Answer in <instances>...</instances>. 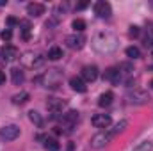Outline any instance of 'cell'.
<instances>
[{"label": "cell", "instance_id": "6da1fadb", "mask_svg": "<svg viewBox=\"0 0 153 151\" xmlns=\"http://www.w3.org/2000/svg\"><path fill=\"white\" fill-rule=\"evenodd\" d=\"M93 48L98 53H112L117 48V38L111 32H98L93 39Z\"/></svg>", "mask_w": 153, "mask_h": 151}, {"label": "cell", "instance_id": "7a4b0ae2", "mask_svg": "<svg viewBox=\"0 0 153 151\" xmlns=\"http://www.w3.org/2000/svg\"><path fill=\"white\" fill-rule=\"evenodd\" d=\"M36 82H38L41 87L55 89V87H59V85H61V82H62V71H61V70H57V68H52V70L45 71L43 75H39L38 78H36Z\"/></svg>", "mask_w": 153, "mask_h": 151}, {"label": "cell", "instance_id": "3957f363", "mask_svg": "<svg viewBox=\"0 0 153 151\" xmlns=\"http://www.w3.org/2000/svg\"><path fill=\"white\" fill-rule=\"evenodd\" d=\"M125 101L128 105H144V103L150 101V94H148V91L134 89V91H128L125 94Z\"/></svg>", "mask_w": 153, "mask_h": 151}, {"label": "cell", "instance_id": "277c9868", "mask_svg": "<svg viewBox=\"0 0 153 151\" xmlns=\"http://www.w3.org/2000/svg\"><path fill=\"white\" fill-rule=\"evenodd\" d=\"M116 137V133L112 130H102L100 133H96L93 139H91V146L94 150H100V148H105L112 139Z\"/></svg>", "mask_w": 153, "mask_h": 151}, {"label": "cell", "instance_id": "5b68a950", "mask_svg": "<svg viewBox=\"0 0 153 151\" xmlns=\"http://www.w3.org/2000/svg\"><path fill=\"white\" fill-rule=\"evenodd\" d=\"M18 137H20V128L16 124H7V126L0 128V139L4 142H11V141H14Z\"/></svg>", "mask_w": 153, "mask_h": 151}, {"label": "cell", "instance_id": "8992f818", "mask_svg": "<svg viewBox=\"0 0 153 151\" xmlns=\"http://www.w3.org/2000/svg\"><path fill=\"white\" fill-rule=\"evenodd\" d=\"M22 59V62H23V66L25 68H38L43 64V57L39 55V53H34V52H27V53H23V57H20Z\"/></svg>", "mask_w": 153, "mask_h": 151}, {"label": "cell", "instance_id": "52a82bcc", "mask_svg": "<svg viewBox=\"0 0 153 151\" xmlns=\"http://www.w3.org/2000/svg\"><path fill=\"white\" fill-rule=\"evenodd\" d=\"M66 46L68 48H71V50H80L84 44H85V36L84 34H70V36H66Z\"/></svg>", "mask_w": 153, "mask_h": 151}, {"label": "cell", "instance_id": "ba28073f", "mask_svg": "<svg viewBox=\"0 0 153 151\" xmlns=\"http://www.w3.org/2000/svg\"><path fill=\"white\" fill-rule=\"evenodd\" d=\"M66 107H68V103H66L64 100H61V98H48V101H46L48 112H52L53 115H55V114H61Z\"/></svg>", "mask_w": 153, "mask_h": 151}, {"label": "cell", "instance_id": "9c48e42d", "mask_svg": "<svg viewBox=\"0 0 153 151\" xmlns=\"http://www.w3.org/2000/svg\"><path fill=\"white\" fill-rule=\"evenodd\" d=\"M94 14H96L98 18H111V14H112V7H111V4L105 2V0L96 2V4H94Z\"/></svg>", "mask_w": 153, "mask_h": 151}, {"label": "cell", "instance_id": "30bf717a", "mask_svg": "<svg viewBox=\"0 0 153 151\" xmlns=\"http://www.w3.org/2000/svg\"><path fill=\"white\" fill-rule=\"evenodd\" d=\"M91 123H93V126L94 128H109L111 126V123H112V119H111V115L109 114H94L93 115V119H91Z\"/></svg>", "mask_w": 153, "mask_h": 151}, {"label": "cell", "instance_id": "8fae6325", "mask_svg": "<svg viewBox=\"0 0 153 151\" xmlns=\"http://www.w3.org/2000/svg\"><path fill=\"white\" fill-rule=\"evenodd\" d=\"M0 55H2V61H5V62H13V61H16V59H18L20 52H18V48H16V46H13V44H5V46L2 48Z\"/></svg>", "mask_w": 153, "mask_h": 151}, {"label": "cell", "instance_id": "7c38bea8", "mask_svg": "<svg viewBox=\"0 0 153 151\" xmlns=\"http://www.w3.org/2000/svg\"><path fill=\"white\" fill-rule=\"evenodd\" d=\"M78 117H80V115H78L76 110H68L66 114H62V119H61V121H62V126L70 132L76 123H78Z\"/></svg>", "mask_w": 153, "mask_h": 151}, {"label": "cell", "instance_id": "4fadbf2b", "mask_svg": "<svg viewBox=\"0 0 153 151\" xmlns=\"http://www.w3.org/2000/svg\"><path fill=\"white\" fill-rule=\"evenodd\" d=\"M98 78V68L94 64H87L82 68V80L84 82H94Z\"/></svg>", "mask_w": 153, "mask_h": 151}, {"label": "cell", "instance_id": "5bb4252c", "mask_svg": "<svg viewBox=\"0 0 153 151\" xmlns=\"http://www.w3.org/2000/svg\"><path fill=\"white\" fill-rule=\"evenodd\" d=\"M103 80H107V82H111V84H119V80H121V73H119V68H107L105 71H103Z\"/></svg>", "mask_w": 153, "mask_h": 151}, {"label": "cell", "instance_id": "9a60e30c", "mask_svg": "<svg viewBox=\"0 0 153 151\" xmlns=\"http://www.w3.org/2000/svg\"><path fill=\"white\" fill-rule=\"evenodd\" d=\"M27 14L32 16V18H38V16H41V14H45V5L39 4V2L29 4V5H27Z\"/></svg>", "mask_w": 153, "mask_h": 151}, {"label": "cell", "instance_id": "2e32d148", "mask_svg": "<svg viewBox=\"0 0 153 151\" xmlns=\"http://www.w3.org/2000/svg\"><path fill=\"white\" fill-rule=\"evenodd\" d=\"M70 85H71V89L76 91V93H85L87 91V85H85V82L80 76H71L70 78Z\"/></svg>", "mask_w": 153, "mask_h": 151}, {"label": "cell", "instance_id": "e0dca14e", "mask_svg": "<svg viewBox=\"0 0 153 151\" xmlns=\"http://www.w3.org/2000/svg\"><path fill=\"white\" fill-rule=\"evenodd\" d=\"M39 139L43 141V146H45L48 151H59V148H61L59 141L53 139V137H39Z\"/></svg>", "mask_w": 153, "mask_h": 151}, {"label": "cell", "instance_id": "ac0fdd59", "mask_svg": "<svg viewBox=\"0 0 153 151\" xmlns=\"http://www.w3.org/2000/svg\"><path fill=\"white\" fill-rule=\"evenodd\" d=\"M11 78H13V84H14V85H22L23 80H25V73H23L20 68H13V70H11Z\"/></svg>", "mask_w": 153, "mask_h": 151}, {"label": "cell", "instance_id": "d6986e66", "mask_svg": "<svg viewBox=\"0 0 153 151\" xmlns=\"http://www.w3.org/2000/svg\"><path fill=\"white\" fill-rule=\"evenodd\" d=\"M29 98H30V94L25 93V91H22V93H18V94L13 96V103H14V105H23V103L29 101Z\"/></svg>", "mask_w": 153, "mask_h": 151}, {"label": "cell", "instance_id": "ffe728a7", "mask_svg": "<svg viewBox=\"0 0 153 151\" xmlns=\"http://www.w3.org/2000/svg\"><path fill=\"white\" fill-rule=\"evenodd\" d=\"M112 100H114V94H112L111 91H107V93H103V94L100 96L98 105H100V107H109V105L112 103Z\"/></svg>", "mask_w": 153, "mask_h": 151}, {"label": "cell", "instance_id": "44dd1931", "mask_svg": "<svg viewBox=\"0 0 153 151\" xmlns=\"http://www.w3.org/2000/svg\"><path fill=\"white\" fill-rule=\"evenodd\" d=\"M18 25H20V30H22V38L23 39L30 38V23L27 20H22V21H18Z\"/></svg>", "mask_w": 153, "mask_h": 151}, {"label": "cell", "instance_id": "7402d4cb", "mask_svg": "<svg viewBox=\"0 0 153 151\" xmlns=\"http://www.w3.org/2000/svg\"><path fill=\"white\" fill-rule=\"evenodd\" d=\"M48 59H50V61H59V59H62V50H61L59 46H52V48L48 50Z\"/></svg>", "mask_w": 153, "mask_h": 151}, {"label": "cell", "instance_id": "603a6c76", "mask_svg": "<svg viewBox=\"0 0 153 151\" xmlns=\"http://www.w3.org/2000/svg\"><path fill=\"white\" fill-rule=\"evenodd\" d=\"M29 119H30V121H32V123H34L36 126H39V128H41V126L45 124V121H43L41 114L36 112V110H30V112H29Z\"/></svg>", "mask_w": 153, "mask_h": 151}, {"label": "cell", "instance_id": "cb8c5ba5", "mask_svg": "<svg viewBox=\"0 0 153 151\" xmlns=\"http://www.w3.org/2000/svg\"><path fill=\"white\" fill-rule=\"evenodd\" d=\"M126 57H130V59H139V57H141V50H139L137 46H128V48H126Z\"/></svg>", "mask_w": 153, "mask_h": 151}, {"label": "cell", "instance_id": "d4e9b609", "mask_svg": "<svg viewBox=\"0 0 153 151\" xmlns=\"http://www.w3.org/2000/svg\"><path fill=\"white\" fill-rule=\"evenodd\" d=\"M71 25H73V29H75V32H78V34H80V32H82V30L85 29V21H84L82 18H75Z\"/></svg>", "mask_w": 153, "mask_h": 151}, {"label": "cell", "instance_id": "484cf974", "mask_svg": "<svg viewBox=\"0 0 153 151\" xmlns=\"http://www.w3.org/2000/svg\"><path fill=\"white\" fill-rule=\"evenodd\" d=\"M152 150H153V142H150V141H143L139 146L134 148V151H152Z\"/></svg>", "mask_w": 153, "mask_h": 151}, {"label": "cell", "instance_id": "4316f807", "mask_svg": "<svg viewBox=\"0 0 153 151\" xmlns=\"http://www.w3.org/2000/svg\"><path fill=\"white\" fill-rule=\"evenodd\" d=\"M139 34H141V29H139L137 25H132L130 30H128V36H130V38H137Z\"/></svg>", "mask_w": 153, "mask_h": 151}, {"label": "cell", "instance_id": "83f0119b", "mask_svg": "<svg viewBox=\"0 0 153 151\" xmlns=\"http://www.w3.org/2000/svg\"><path fill=\"white\" fill-rule=\"evenodd\" d=\"M11 38H13V32H11V29H5V30H2V39L4 41H11Z\"/></svg>", "mask_w": 153, "mask_h": 151}, {"label": "cell", "instance_id": "f1b7e54d", "mask_svg": "<svg viewBox=\"0 0 153 151\" xmlns=\"http://www.w3.org/2000/svg\"><path fill=\"white\" fill-rule=\"evenodd\" d=\"M144 46H146V48H153V36L148 34V36L144 38Z\"/></svg>", "mask_w": 153, "mask_h": 151}, {"label": "cell", "instance_id": "f546056e", "mask_svg": "<svg viewBox=\"0 0 153 151\" xmlns=\"http://www.w3.org/2000/svg\"><path fill=\"white\" fill-rule=\"evenodd\" d=\"M146 30L150 36H153V21H146Z\"/></svg>", "mask_w": 153, "mask_h": 151}, {"label": "cell", "instance_id": "4dcf8cb0", "mask_svg": "<svg viewBox=\"0 0 153 151\" xmlns=\"http://www.w3.org/2000/svg\"><path fill=\"white\" fill-rule=\"evenodd\" d=\"M87 5H89L87 2H82V4H78V5H76V9H85Z\"/></svg>", "mask_w": 153, "mask_h": 151}, {"label": "cell", "instance_id": "1f68e13d", "mask_svg": "<svg viewBox=\"0 0 153 151\" xmlns=\"http://www.w3.org/2000/svg\"><path fill=\"white\" fill-rule=\"evenodd\" d=\"M7 23H9V25H16V23H18V20H16V18H9V20H7Z\"/></svg>", "mask_w": 153, "mask_h": 151}, {"label": "cell", "instance_id": "d6a6232c", "mask_svg": "<svg viewBox=\"0 0 153 151\" xmlns=\"http://www.w3.org/2000/svg\"><path fill=\"white\" fill-rule=\"evenodd\" d=\"M5 82V75H4V71H0V85Z\"/></svg>", "mask_w": 153, "mask_h": 151}, {"label": "cell", "instance_id": "836d02e7", "mask_svg": "<svg viewBox=\"0 0 153 151\" xmlns=\"http://www.w3.org/2000/svg\"><path fill=\"white\" fill-rule=\"evenodd\" d=\"M73 148H75V146H73V142H70V144H68V151H73Z\"/></svg>", "mask_w": 153, "mask_h": 151}, {"label": "cell", "instance_id": "e575fe53", "mask_svg": "<svg viewBox=\"0 0 153 151\" xmlns=\"http://www.w3.org/2000/svg\"><path fill=\"white\" fill-rule=\"evenodd\" d=\"M5 4H7V2H4V0H0V5H5Z\"/></svg>", "mask_w": 153, "mask_h": 151}, {"label": "cell", "instance_id": "d590c367", "mask_svg": "<svg viewBox=\"0 0 153 151\" xmlns=\"http://www.w3.org/2000/svg\"><path fill=\"white\" fill-rule=\"evenodd\" d=\"M150 87H152V89H153V80H152V82H150Z\"/></svg>", "mask_w": 153, "mask_h": 151}, {"label": "cell", "instance_id": "8d00e7d4", "mask_svg": "<svg viewBox=\"0 0 153 151\" xmlns=\"http://www.w3.org/2000/svg\"><path fill=\"white\" fill-rule=\"evenodd\" d=\"M152 55H153V48H152Z\"/></svg>", "mask_w": 153, "mask_h": 151}]
</instances>
